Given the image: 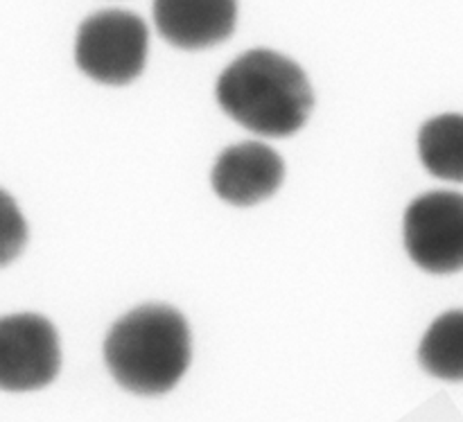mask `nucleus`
<instances>
[{"label":"nucleus","mask_w":463,"mask_h":422,"mask_svg":"<svg viewBox=\"0 0 463 422\" xmlns=\"http://www.w3.org/2000/svg\"><path fill=\"white\" fill-rule=\"evenodd\" d=\"M217 104L240 127L262 138H288L303 129L315 107L307 75L274 50H249L220 75Z\"/></svg>","instance_id":"nucleus-1"},{"label":"nucleus","mask_w":463,"mask_h":422,"mask_svg":"<svg viewBox=\"0 0 463 422\" xmlns=\"http://www.w3.org/2000/svg\"><path fill=\"white\" fill-rule=\"evenodd\" d=\"M193 360L184 314L167 305H143L116 321L104 339V361L118 384L136 396L172 391Z\"/></svg>","instance_id":"nucleus-2"},{"label":"nucleus","mask_w":463,"mask_h":422,"mask_svg":"<svg viewBox=\"0 0 463 422\" xmlns=\"http://www.w3.org/2000/svg\"><path fill=\"white\" fill-rule=\"evenodd\" d=\"M147 50L149 32L143 18L125 9H104L80 25L75 61L99 84L125 86L143 72Z\"/></svg>","instance_id":"nucleus-3"},{"label":"nucleus","mask_w":463,"mask_h":422,"mask_svg":"<svg viewBox=\"0 0 463 422\" xmlns=\"http://www.w3.org/2000/svg\"><path fill=\"white\" fill-rule=\"evenodd\" d=\"M405 249L428 274L463 269V194L434 190L416 197L405 212Z\"/></svg>","instance_id":"nucleus-4"},{"label":"nucleus","mask_w":463,"mask_h":422,"mask_svg":"<svg viewBox=\"0 0 463 422\" xmlns=\"http://www.w3.org/2000/svg\"><path fill=\"white\" fill-rule=\"evenodd\" d=\"M61 351L54 325L45 316H0V389L36 391L57 378Z\"/></svg>","instance_id":"nucleus-5"},{"label":"nucleus","mask_w":463,"mask_h":422,"mask_svg":"<svg viewBox=\"0 0 463 422\" xmlns=\"http://www.w3.org/2000/svg\"><path fill=\"white\" fill-rule=\"evenodd\" d=\"M283 179V158L260 140H247L224 149L211 172V185L217 197L240 208L256 206L274 197Z\"/></svg>","instance_id":"nucleus-6"},{"label":"nucleus","mask_w":463,"mask_h":422,"mask_svg":"<svg viewBox=\"0 0 463 422\" xmlns=\"http://www.w3.org/2000/svg\"><path fill=\"white\" fill-rule=\"evenodd\" d=\"M154 23L175 48H211L233 34L238 0H154Z\"/></svg>","instance_id":"nucleus-7"},{"label":"nucleus","mask_w":463,"mask_h":422,"mask_svg":"<svg viewBox=\"0 0 463 422\" xmlns=\"http://www.w3.org/2000/svg\"><path fill=\"white\" fill-rule=\"evenodd\" d=\"M419 156L432 176L463 183V116L443 113L419 131Z\"/></svg>","instance_id":"nucleus-8"},{"label":"nucleus","mask_w":463,"mask_h":422,"mask_svg":"<svg viewBox=\"0 0 463 422\" xmlns=\"http://www.w3.org/2000/svg\"><path fill=\"white\" fill-rule=\"evenodd\" d=\"M419 361L432 378L463 382V310H450L432 321L420 339Z\"/></svg>","instance_id":"nucleus-9"},{"label":"nucleus","mask_w":463,"mask_h":422,"mask_svg":"<svg viewBox=\"0 0 463 422\" xmlns=\"http://www.w3.org/2000/svg\"><path fill=\"white\" fill-rule=\"evenodd\" d=\"M27 239V224L16 202L0 190V267L16 260Z\"/></svg>","instance_id":"nucleus-10"}]
</instances>
